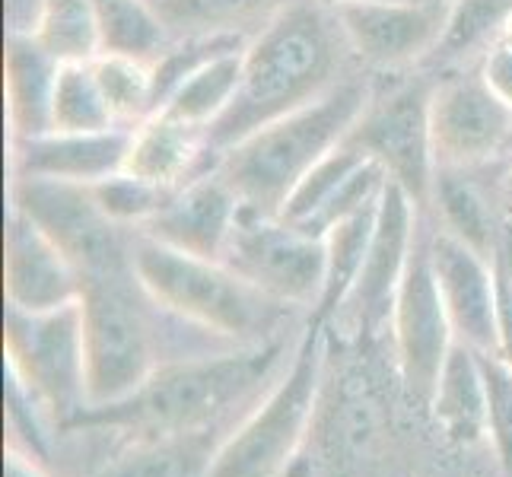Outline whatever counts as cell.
<instances>
[{
	"mask_svg": "<svg viewBox=\"0 0 512 477\" xmlns=\"http://www.w3.org/2000/svg\"><path fill=\"white\" fill-rule=\"evenodd\" d=\"M338 20L319 0H296L245 48L242 83L229 109L207 128L210 153H223L242 137L315 102L338 83Z\"/></svg>",
	"mask_w": 512,
	"mask_h": 477,
	"instance_id": "6da1fadb",
	"label": "cell"
},
{
	"mask_svg": "<svg viewBox=\"0 0 512 477\" xmlns=\"http://www.w3.org/2000/svg\"><path fill=\"white\" fill-rule=\"evenodd\" d=\"M369 105L360 80H341L303 105L217 156V172L239 194L242 207L277 217L299 179L325 159L357 125Z\"/></svg>",
	"mask_w": 512,
	"mask_h": 477,
	"instance_id": "7a4b0ae2",
	"label": "cell"
},
{
	"mask_svg": "<svg viewBox=\"0 0 512 477\" xmlns=\"http://www.w3.org/2000/svg\"><path fill=\"white\" fill-rule=\"evenodd\" d=\"M131 274L169 312L229 338H261L284 306L226 261L188 255L150 236L131 249Z\"/></svg>",
	"mask_w": 512,
	"mask_h": 477,
	"instance_id": "3957f363",
	"label": "cell"
},
{
	"mask_svg": "<svg viewBox=\"0 0 512 477\" xmlns=\"http://www.w3.org/2000/svg\"><path fill=\"white\" fill-rule=\"evenodd\" d=\"M277 353L280 344H258L214 360L207 357L153 369V376L128 401L112 404L118 414L109 411L105 420L125 417L160 433H191L249 395L271 373Z\"/></svg>",
	"mask_w": 512,
	"mask_h": 477,
	"instance_id": "277c9868",
	"label": "cell"
},
{
	"mask_svg": "<svg viewBox=\"0 0 512 477\" xmlns=\"http://www.w3.org/2000/svg\"><path fill=\"white\" fill-rule=\"evenodd\" d=\"M322 379V338L319 325L306 331L296 350L290 376L280 382L258 414L210 458L204 477H277L287 468L296 446L303 443L315 411Z\"/></svg>",
	"mask_w": 512,
	"mask_h": 477,
	"instance_id": "5b68a950",
	"label": "cell"
},
{
	"mask_svg": "<svg viewBox=\"0 0 512 477\" xmlns=\"http://www.w3.org/2000/svg\"><path fill=\"white\" fill-rule=\"evenodd\" d=\"M118 277H83V366L86 401L112 408L153 376L150 334Z\"/></svg>",
	"mask_w": 512,
	"mask_h": 477,
	"instance_id": "8992f818",
	"label": "cell"
},
{
	"mask_svg": "<svg viewBox=\"0 0 512 477\" xmlns=\"http://www.w3.org/2000/svg\"><path fill=\"white\" fill-rule=\"evenodd\" d=\"M433 80H408L398 90L369 102L344 137V144L360 150L382 166L385 179L404 188V194L427 207L436 182L433 134H430V99Z\"/></svg>",
	"mask_w": 512,
	"mask_h": 477,
	"instance_id": "52a82bcc",
	"label": "cell"
},
{
	"mask_svg": "<svg viewBox=\"0 0 512 477\" xmlns=\"http://www.w3.org/2000/svg\"><path fill=\"white\" fill-rule=\"evenodd\" d=\"M223 261L284 306L319 303L325 287V239L249 207H242Z\"/></svg>",
	"mask_w": 512,
	"mask_h": 477,
	"instance_id": "ba28073f",
	"label": "cell"
},
{
	"mask_svg": "<svg viewBox=\"0 0 512 477\" xmlns=\"http://www.w3.org/2000/svg\"><path fill=\"white\" fill-rule=\"evenodd\" d=\"M13 207L42 229L74 261L83 277H115L131 271V255L118 242V226L102 214L90 185L13 179Z\"/></svg>",
	"mask_w": 512,
	"mask_h": 477,
	"instance_id": "9c48e42d",
	"label": "cell"
},
{
	"mask_svg": "<svg viewBox=\"0 0 512 477\" xmlns=\"http://www.w3.org/2000/svg\"><path fill=\"white\" fill-rule=\"evenodd\" d=\"M7 360L16 382H26L48 408L74 411L86 398L80 303L55 312L7 309Z\"/></svg>",
	"mask_w": 512,
	"mask_h": 477,
	"instance_id": "30bf717a",
	"label": "cell"
},
{
	"mask_svg": "<svg viewBox=\"0 0 512 477\" xmlns=\"http://www.w3.org/2000/svg\"><path fill=\"white\" fill-rule=\"evenodd\" d=\"M392 322L404 382L414 395L433 398L455 334L433 268V239L414 236L408 268L395 293Z\"/></svg>",
	"mask_w": 512,
	"mask_h": 477,
	"instance_id": "8fae6325",
	"label": "cell"
},
{
	"mask_svg": "<svg viewBox=\"0 0 512 477\" xmlns=\"http://www.w3.org/2000/svg\"><path fill=\"white\" fill-rule=\"evenodd\" d=\"M430 134L436 169H468L506 150L512 109L484 74H458L433 86Z\"/></svg>",
	"mask_w": 512,
	"mask_h": 477,
	"instance_id": "7c38bea8",
	"label": "cell"
},
{
	"mask_svg": "<svg viewBox=\"0 0 512 477\" xmlns=\"http://www.w3.org/2000/svg\"><path fill=\"white\" fill-rule=\"evenodd\" d=\"M344 45L369 67H404L436 51L446 29V7L423 0H360L331 10Z\"/></svg>",
	"mask_w": 512,
	"mask_h": 477,
	"instance_id": "4fadbf2b",
	"label": "cell"
},
{
	"mask_svg": "<svg viewBox=\"0 0 512 477\" xmlns=\"http://www.w3.org/2000/svg\"><path fill=\"white\" fill-rule=\"evenodd\" d=\"M417 210L420 207L404 194V188H398L395 182H385L379 194L373 242H369L357 284H353L350 296L344 299L350 318L360 328L382 322L395 306V293L404 277V268H408L417 236Z\"/></svg>",
	"mask_w": 512,
	"mask_h": 477,
	"instance_id": "5bb4252c",
	"label": "cell"
},
{
	"mask_svg": "<svg viewBox=\"0 0 512 477\" xmlns=\"http://www.w3.org/2000/svg\"><path fill=\"white\" fill-rule=\"evenodd\" d=\"M239 214V194L214 166V172H201L182 188H175L169 204L150 223H144V236L188 255L223 261Z\"/></svg>",
	"mask_w": 512,
	"mask_h": 477,
	"instance_id": "9a60e30c",
	"label": "cell"
},
{
	"mask_svg": "<svg viewBox=\"0 0 512 477\" xmlns=\"http://www.w3.org/2000/svg\"><path fill=\"white\" fill-rule=\"evenodd\" d=\"M7 303L23 312H55L80 303L83 274L23 210L10 207L7 258H4Z\"/></svg>",
	"mask_w": 512,
	"mask_h": 477,
	"instance_id": "2e32d148",
	"label": "cell"
},
{
	"mask_svg": "<svg viewBox=\"0 0 512 477\" xmlns=\"http://www.w3.org/2000/svg\"><path fill=\"white\" fill-rule=\"evenodd\" d=\"M433 268L458 341L478 353L500 350L493 264L443 229L433 236Z\"/></svg>",
	"mask_w": 512,
	"mask_h": 477,
	"instance_id": "e0dca14e",
	"label": "cell"
},
{
	"mask_svg": "<svg viewBox=\"0 0 512 477\" xmlns=\"http://www.w3.org/2000/svg\"><path fill=\"white\" fill-rule=\"evenodd\" d=\"M134 128H112L93 134H58L16 140L10 153L13 179H48L96 185L109 175L121 172L128 163Z\"/></svg>",
	"mask_w": 512,
	"mask_h": 477,
	"instance_id": "ac0fdd59",
	"label": "cell"
},
{
	"mask_svg": "<svg viewBox=\"0 0 512 477\" xmlns=\"http://www.w3.org/2000/svg\"><path fill=\"white\" fill-rule=\"evenodd\" d=\"M61 64L32 39L29 32H10L4 51V93L10 140H29L51 131V105H55Z\"/></svg>",
	"mask_w": 512,
	"mask_h": 477,
	"instance_id": "d6986e66",
	"label": "cell"
},
{
	"mask_svg": "<svg viewBox=\"0 0 512 477\" xmlns=\"http://www.w3.org/2000/svg\"><path fill=\"white\" fill-rule=\"evenodd\" d=\"M204 153H210L204 128L185 125L166 112H153L134 125L125 169L166 188H182L194 179V166Z\"/></svg>",
	"mask_w": 512,
	"mask_h": 477,
	"instance_id": "ffe728a7",
	"label": "cell"
},
{
	"mask_svg": "<svg viewBox=\"0 0 512 477\" xmlns=\"http://www.w3.org/2000/svg\"><path fill=\"white\" fill-rule=\"evenodd\" d=\"M433 408L439 423L462 443H474L487 430V385L478 350L452 344L443 373H439Z\"/></svg>",
	"mask_w": 512,
	"mask_h": 477,
	"instance_id": "44dd1931",
	"label": "cell"
},
{
	"mask_svg": "<svg viewBox=\"0 0 512 477\" xmlns=\"http://www.w3.org/2000/svg\"><path fill=\"white\" fill-rule=\"evenodd\" d=\"M245 48L226 51V55H217L214 61L198 67L191 77H185L179 86H175L172 96L156 112H166L172 118L185 121V125L207 131L229 109V102H233L239 93Z\"/></svg>",
	"mask_w": 512,
	"mask_h": 477,
	"instance_id": "7402d4cb",
	"label": "cell"
},
{
	"mask_svg": "<svg viewBox=\"0 0 512 477\" xmlns=\"http://www.w3.org/2000/svg\"><path fill=\"white\" fill-rule=\"evenodd\" d=\"M376 217H379V198L373 204L360 207L357 214L338 220L322 236L328 264H325V287H322L319 303H315L319 306L315 309L319 318H328L334 309H341L353 284H357L369 242H373V233H376Z\"/></svg>",
	"mask_w": 512,
	"mask_h": 477,
	"instance_id": "603a6c76",
	"label": "cell"
},
{
	"mask_svg": "<svg viewBox=\"0 0 512 477\" xmlns=\"http://www.w3.org/2000/svg\"><path fill=\"white\" fill-rule=\"evenodd\" d=\"M29 35L58 64H90L102 55L93 0H39Z\"/></svg>",
	"mask_w": 512,
	"mask_h": 477,
	"instance_id": "cb8c5ba5",
	"label": "cell"
},
{
	"mask_svg": "<svg viewBox=\"0 0 512 477\" xmlns=\"http://www.w3.org/2000/svg\"><path fill=\"white\" fill-rule=\"evenodd\" d=\"M102 55H128L156 61L169 48V29L153 0H93Z\"/></svg>",
	"mask_w": 512,
	"mask_h": 477,
	"instance_id": "d4e9b609",
	"label": "cell"
},
{
	"mask_svg": "<svg viewBox=\"0 0 512 477\" xmlns=\"http://www.w3.org/2000/svg\"><path fill=\"white\" fill-rule=\"evenodd\" d=\"M296 0H153L156 13L169 32L179 35H214L236 32L245 23H268Z\"/></svg>",
	"mask_w": 512,
	"mask_h": 477,
	"instance_id": "484cf974",
	"label": "cell"
},
{
	"mask_svg": "<svg viewBox=\"0 0 512 477\" xmlns=\"http://www.w3.org/2000/svg\"><path fill=\"white\" fill-rule=\"evenodd\" d=\"M433 194L439 201V214L446 220V233L462 239L484 258L497 255L503 229L493 226V214L478 188L462 179L458 169H436Z\"/></svg>",
	"mask_w": 512,
	"mask_h": 477,
	"instance_id": "4316f807",
	"label": "cell"
},
{
	"mask_svg": "<svg viewBox=\"0 0 512 477\" xmlns=\"http://www.w3.org/2000/svg\"><path fill=\"white\" fill-rule=\"evenodd\" d=\"M121 128L109 102L102 96L93 61L90 64H61L55 105H51V131L58 134H93Z\"/></svg>",
	"mask_w": 512,
	"mask_h": 477,
	"instance_id": "83f0119b",
	"label": "cell"
},
{
	"mask_svg": "<svg viewBox=\"0 0 512 477\" xmlns=\"http://www.w3.org/2000/svg\"><path fill=\"white\" fill-rule=\"evenodd\" d=\"M363 163H366V156L360 150L347 147L341 140L338 147H334L325 159H319V163H315L303 175V179H299V185L290 191V198L284 201V207H280L277 217L299 226V229H306V233H312L315 220L325 214V207L334 201V194L344 188V182Z\"/></svg>",
	"mask_w": 512,
	"mask_h": 477,
	"instance_id": "f1b7e54d",
	"label": "cell"
},
{
	"mask_svg": "<svg viewBox=\"0 0 512 477\" xmlns=\"http://www.w3.org/2000/svg\"><path fill=\"white\" fill-rule=\"evenodd\" d=\"M102 96L121 128L153 115V61L128 55H99L93 61Z\"/></svg>",
	"mask_w": 512,
	"mask_h": 477,
	"instance_id": "f546056e",
	"label": "cell"
},
{
	"mask_svg": "<svg viewBox=\"0 0 512 477\" xmlns=\"http://www.w3.org/2000/svg\"><path fill=\"white\" fill-rule=\"evenodd\" d=\"M512 20V0H449L446 29L436 45L439 58H465L484 48Z\"/></svg>",
	"mask_w": 512,
	"mask_h": 477,
	"instance_id": "4dcf8cb0",
	"label": "cell"
},
{
	"mask_svg": "<svg viewBox=\"0 0 512 477\" xmlns=\"http://www.w3.org/2000/svg\"><path fill=\"white\" fill-rule=\"evenodd\" d=\"M90 191H93L99 210L115 226H128V223L144 226V223H150L175 194V188H166V185L150 182V179H140V175H134L128 169H121V172L109 175V179L90 185Z\"/></svg>",
	"mask_w": 512,
	"mask_h": 477,
	"instance_id": "1f68e13d",
	"label": "cell"
},
{
	"mask_svg": "<svg viewBox=\"0 0 512 477\" xmlns=\"http://www.w3.org/2000/svg\"><path fill=\"white\" fill-rule=\"evenodd\" d=\"M204 465V455L198 443H185V439H169V443H156L134 449L112 462L96 477H198Z\"/></svg>",
	"mask_w": 512,
	"mask_h": 477,
	"instance_id": "d6a6232c",
	"label": "cell"
},
{
	"mask_svg": "<svg viewBox=\"0 0 512 477\" xmlns=\"http://www.w3.org/2000/svg\"><path fill=\"white\" fill-rule=\"evenodd\" d=\"M487 385V430L493 433L500 462L512 477V366L503 357L478 353Z\"/></svg>",
	"mask_w": 512,
	"mask_h": 477,
	"instance_id": "836d02e7",
	"label": "cell"
},
{
	"mask_svg": "<svg viewBox=\"0 0 512 477\" xmlns=\"http://www.w3.org/2000/svg\"><path fill=\"white\" fill-rule=\"evenodd\" d=\"M481 74H484L490 90L497 93L509 105V109H512V48H506L500 42L493 45L487 51V58H484Z\"/></svg>",
	"mask_w": 512,
	"mask_h": 477,
	"instance_id": "e575fe53",
	"label": "cell"
},
{
	"mask_svg": "<svg viewBox=\"0 0 512 477\" xmlns=\"http://www.w3.org/2000/svg\"><path fill=\"white\" fill-rule=\"evenodd\" d=\"M500 201L506 207V214L512 217V169L503 175V185H500Z\"/></svg>",
	"mask_w": 512,
	"mask_h": 477,
	"instance_id": "d590c367",
	"label": "cell"
},
{
	"mask_svg": "<svg viewBox=\"0 0 512 477\" xmlns=\"http://www.w3.org/2000/svg\"><path fill=\"white\" fill-rule=\"evenodd\" d=\"M7 477H35V474H29L26 468H20V462H16V458H13V462H10V471H7Z\"/></svg>",
	"mask_w": 512,
	"mask_h": 477,
	"instance_id": "8d00e7d4",
	"label": "cell"
},
{
	"mask_svg": "<svg viewBox=\"0 0 512 477\" xmlns=\"http://www.w3.org/2000/svg\"><path fill=\"white\" fill-rule=\"evenodd\" d=\"M322 7L328 10H338V7H347V4H360V0H319Z\"/></svg>",
	"mask_w": 512,
	"mask_h": 477,
	"instance_id": "74e56055",
	"label": "cell"
},
{
	"mask_svg": "<svg viewBox=\"0 0 512 477\" xmlns=\"http://www.w3.org/2000/svg\"><path fill=\"white\" fill-rule=\"evenodd\" d=\"M500 45L512 48V20H509V26H506V29H503V35H500Z\"/></svg>",
	"mask_w": 512,
	"mask_h": 477,
	"instance_id": "f35d334b",
	"label": "cell"
},
{
	"mask_svg": "<svg viewBox=\"0 0 512 477\" xmlns=\"http://www.w3.org/2000/svg\"><path fill=\"white\" fill-rule=\"evenodd\" d=\"M423 4H439V7H449V0H423Z\"/></svg>",
	"mask_w": 512,
	"mask_h": 477,
	"instance_id": "ab89813d",
	"label": "cell"
},
{
	"mask_svg": "<svg viewBox=\"0 0 512 477\" xmlns=\"http://www.w3.org/2000/svg\"><path fill=\"white\" fill-rule=\"evenodd\" d=\"M503 153H512V134H509V140H506V150Z\"/></svg>",
	"mask_w": 512,
	"mask_h": 477,
	"instance_id": "60d3db41",
	"label": "cell"
}]
</instances>
